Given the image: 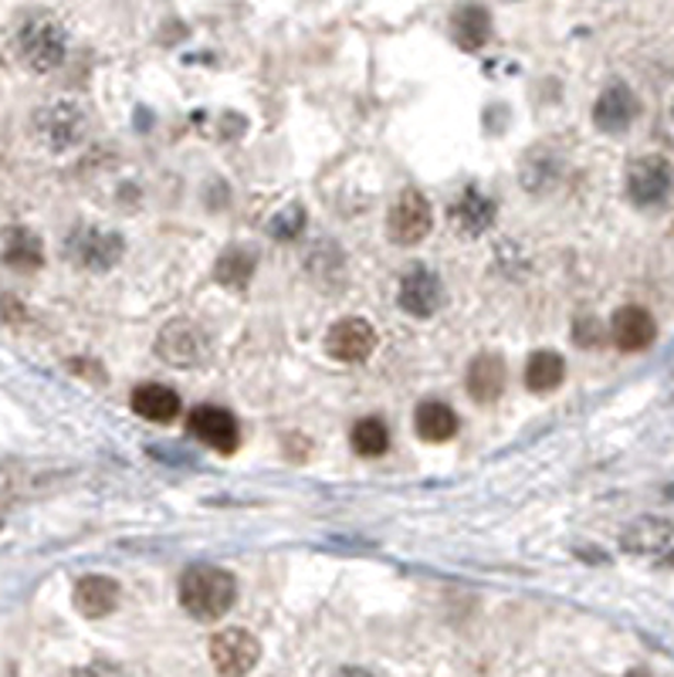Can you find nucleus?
Listing matches in <instances>:
<instances>
[{
    "mask_svg": "<svg viewBox=\"0 0 674 677\" xmlns=\"http://www.w3.org/2000/svg\"><path fill=\"white\" fill-rule=\"evenodd\" d=\"M414 427H417V433L424 437L427 444H445V441H451V437L458 433V414L448 404L427 400V404L417 407Z\"/></svg>",
    "mask_w": 674,
    "mask_h": 677,
    "instance_id": "6ab92c4d",
    "label": "nucleus"
},
{
    "mask_svg": "<svg viewBox=\"0 0 674 677\" xmlns=\"http://www.w3.org/2000/svg\"><path fill=\"white\" fill-rule=\"evenodd\" d=\"M18 55L31 71H55L68 55V34L58 18L31 14L18 31Z\"/></svg>",
    "mask_w": 674,
    "mask_h": 677,
    "instance_id": "f03ea898",
    "label": "nucleus"
},
{
    "mask_svg": "<svg viewBox=\"0 0 674 677\" xmlns=\"http://www.w3.org/2000/svg\"><path fill=\"white\" fill-rule=\"evenodd\" d=\"M302 227H305V211H302L299 204H292V207L282 211V214H274L271 224H268L271 237H282V241H292V237H295Z\"/></svg>",
    "mask_w": 674,
    "mask_h": 677,
    "instance_id": "393cba45",
    "label": "nucleus"
},
{
    "mask_svg": "<svg viewBox=\"0 0 674 677\" xmlns=\"http://www.w3.org/2000/svg\"><path fill=\"white\" fill-rule=\"evenodd\" d=\"M251 274H255V255L241 245L227 248L217 258V268H214V278L227 289H245L251 282Z\"/></svg>",
    "mask_w": 674,
    "mask_h": 677,
    "instance_id": "4be33fe9",
    "label": "nucleus"
},
{
    "mask_svg": "<svg viewBox=\"0 0 674 677\" xmlns=\"http://www.w3.org/2000/svg\"><path fill=\"white\" fill-rule=\"evenodd\" d=\"M671 183H674V173H671V163L664 156L651 153V156H641L633 159L630 170H627V196L638 207H658L667 201L671 193Z\"/></svg>",
    "mask_w": 674,
    "mask_h": 677,
    "instance_id": "0eeeda50",
    "label": "nucleus"
},
{
    "mask_svg": "<svg viewBox=\"0 0 674 677\" xmlns=\"http://www.w3.org/2000/svg\"><path fill=\"white\" fill-rule=\"evenodd\" d=\"M187 430L196 437L201 444L214 448L217 454H234L237 444H241V427H237L234 414L217 407V404H201L190 420H187Z\"/></svg>",
    "mask_w": 674,
    "mask_h": 677,
    "instance_id": "6e6552de",
    "label": "nucleus"
},
{
    "mask_svg": "<svg viewBox=\"0 0 674 677\" xmlns=\"http://www.w3.org/2000/svg\"><path fill=\"white\" fill-rule=\"evenodd\" d=\"M386 448H390V430H386L383 420L367 417V420H360V424L352 427V451L356 454L380 458V454H386Z\"/></svg>",
    "mask_w": 674,
    "mask_h": 677,
    "instance_id": "b1692460",
    "label": "nucleus"
},
{
    "mask_svg": "<svg viewBox=\"0 0 674 677\" xmlns=\"http://www.w3.org/2000/svg\"><path fill=\"white\" fill-rule=\"evenodd\" d=\"M261 657V644L258 636H251L241 627H227L221 633H214L211 641V661L221 674H248Z\"/></svg>",
    "mask_w": 674,
    "mask_h": 677,
    "instance_id": "9d476101",
    "label": "nucleus"
},
{
    "mask_svg": "<svg viewBox=\"0 0 674 677\" xmlns=\"http://www.w3.org/2000/svg\"><path fill=\"white\" fill-rule=\"evenodd\" d=\"M130 407L149 420V424H170L180 417V396L170 390V386H160V383H143L133 390L130 396Z\"/></svg>",
    "mask_w": 674,
    "mask_h": 677,
    "instance_id": "dca6fc26",
    "label": "nucleus"
},
{
    "mask_svg": "<svg viewBox=\"0 0 674 677\" xmlns=\"http://www.w3.org/2000/svg\"><path fill=\"white\" fill-rule=\"evenodd\" d=\"M505 390V363L495 352L474 356V363L468 366V393L479 404H495Z\"/></svg>",
    "mask_w": 674,
    "mask_h": 677,
    "instance_id": "f3484780",
    "label": "nucleus"
},
{
    "mask_svg": "<svg viewBox=\"0 0 674 677\" xmlns=\"http://www.w3.org/2000/svg\"><path fill=\"white\" fill-rule=\"evenodd\" d=\"M377 349V332L367 318H339L326 336V352L336 363H363L370 360V352Z\"/></svg>",
    "mask_w": 674,
    "mask_h": 677,
    "instance_id": "f8f14e48",
    "label": "nucleus"
},
{
    "mask_svg": "<svg viewBox=\"0 0 674 677\" xmlns=\"http://www.w3.org/2000/svg\"><path fill=\"white\" fill-rule=\"evenodd\" d=\"M115 607H119V583L115 579L86 576V579L75 583V610L82 617L99 620V617H109Z\"/></svg>",
    "mask_w": 674,
    "mask_h": 677,
    "instance_id": "2eb2a0df",
    "label": "nucleus"
},
{
    "mask_svg": "<svg viewBox=\"0 0 674 677\" xmlns=\"http://www.w3.org/2000/svg\"><path fill=\"white\" fill-rule=\"evenodd\" d=\"M126 251V241L115 230L99 227H75L68 237V258L86 271H109L119 264Z\"/></svg>",
    "mask_w": 674,
    "mask_h": 677,
    "instance_id": "423d86ee",
    "label": "nucleus"
},
{
    "mask_svg": "<svg viewBox=\"0 0 674 677\" xmlns=\"http://www.w3.org/2000/svg\"><path fill=\"white\" fill-rule=\"evenodd\" d=\"M237 600V583L221 566H190L180 576V607L201 623H217Z\"/></svg>",
    "mask_w": 674,
    "mask_h": 677,
    "instance_id": "f257e3e1",
    "label": "nucleus"
},
{
    "mask_svg": "<svg viewBox=\"0 0 674 677\" xmlns=\"http://www.w3.org/2000/svg\"><path fill=\"white\" fill-rule=\"evenodd\" d=\"M573 339H576V346L593 349V346L604 342V326L597 323V318H580L576 329H573Z\"/></svg>",
    "mask_w": 674,
    "mask_h": 677,
    "instance_id": "a878e982",
    "label": "nucleus"
},
{
    "mask_svg": "<svg viewBox=\"0 0 674 677\" xmlns=\"http://www.w3.org/2000/svg\"><path fill=\"white\" fill-rule=\"evenodd\" d=\"M396 298H401V308L414 318H430L434 312L441 308L445 302V289H441V278L434 274L427 264H414L404 271L401 278V292H396Z\"/></svg>",
    "mask_w": 674,
    "mask_h": 677,
    "instance_id": "9b49d317",
    "label": "nucleus"
},
{
    "mask_svg": "<svg viewBox=\"0 0 674 677\" xmlns=\"http://www.w3.org/2000/svg\"><path fill=\"white\" fill-rule=\"evenodd\" d=\"M34 129L52 153H68L89 136V115L78 102L58 99V102H52V105H45L42 112H37Z\"/></svg>",
    "mask_w": 674,
    "mask_h": 677,
    "instance_id": "20e7f679",
    "label": "nucleus"
},
{
    "mask_svg": "<svg viewBox=\"0 0 674 677\" xmlns=\"http://www.w3.org/2000/svg\"><path fill=\"white\" fill-rule=\"evenodd\" d=\"M610 339L620 352H641L658 339L654 315L641 305H624L610 318Z\"/></svg>",
    "mask_w": 674,
    "mask_h": 677,
    "instance_id": "ddd939ff",
    "label": "nucleus"
},
{
    "mask_svg": "<svg viewBox=\"0 0 674 677\" xmlns=\"http://www.w3.org/2000/svg\"><path fill=\"white\" fill-rule=\"evenodd\" d=\"M671 539V526L661 522V519H641V522H633L627 532H624V549L627 552H654V549H664Z\"/></svg>",
    "mask_w": 674,
    "mask_h": 677,
    "instance_id": "5701e85b",
    "label": "nucleus"
},
{
    "mask_svg": "<svg viewBox=\"0 0 674 677\" xmlns=\"http://www.w3.org/2000/svg\"><path fill=\"white\" fill-rule=\"evenodd\" d=\"M153 349L164 363L180 366V370H193V366L207 363L211 339L201 326L193 323V318H170V323L160 329V336H156Z\"/></svg>",
    "mask_w": 674,
    "mask_h": 677,
    "instance_id": "7ed1b4c3",
    "label": "nucleus"
},
{
    "mask_svg": "<svg viewBox=\"0 0 674 677\" xmlns=\"http://www.w3.org/2000/svg\"><path fill=\"white\" fill-rule=\"evenodd\" d=\"M451 34H454V42L464 48V52H479L488 37H492V18L485 8L479 4H468L461 11H454L451 18Z\"/></svg>",
    "mask_w": 674,
    "mask_h": 677,
    "instance_id": "aec40b11",
    "label": "nucleus"
},
{
    "mask_svg": "<svg viewBox=\"0 0 674 677\" xmlns=\"http://www.w3.org/2000/svg\"><path fill=\"white\" fill-rule=\"evenodd\" d=\"M495 214H498V207H495L492 196H485L482 190H474V187L461 190V196H458V201L451 204V211H448L451 227H454L458 234H464V237L485 234V230L495 224Z\"/></svg>",
    "mask_w": 674,
    "mask_h": 677,
    "instance_id": "4468645a",
    "label": "nucleus"
},
{
    "mask_svg": "<svg viewBox=\"0 0 674 677\" xmlns=\"http://www.w3.org/2000/svg\"><path fill=\"white\" fill-rule=\"evenodd\" d=\"M4 264H11L14 271H37L45 264L42 237L27 227H8L4 230Z\"/></svg>",
    "mask_w": 674,
    "mask_h": 677,
    "instance_id": "a211bd4d",
    "label": "nucleus"
},
{
    "mask_svg": "<svg viewBox=\"0 0 674 677\" xmlns=\"http://www.w3.org/2000/svg\"><path fill=\"white\" fill-rule=\"evenodd\" d=\"M566 380V360L552 349H539L526 363V386L532 393H552Z\"/></svg>",
    "mask_w": 674,
    "mask_h": 677,
    "instance_id": "412c9836",
    "label": "nucleus"
},
{
    "mask_svg": "<svg viewBox=\"0 0 674 677\" xmlns=\"http://www.w3.org/2000/svg\"><path fill=\"white\" fill-rule=\"evenodd\" d=\"M638 115H641V99L624 82H610L597 95V102H593V123H597L600 133H610V136L627 133L638 123Z\"/></svg>",
    "mask_w": 674,
    "mask_h": 677,
    "instance_id": "1a4fd4ad",
    "label": "nucleus"
},
{
    "mask_svg": "<svg viewBox=\"0 0 674 677\" xmlns=\"http://www.w3.org/2000/svg\"><path fill=\"white\" fill-rule=\"evenodd\" d=\"M430 227H434V211L420 190H404L401 196H396L393 207H390V217H386V234H390L393 245L414 248L430 234Z\"/></svg>",
    "mask_w": 674,
    "mask_h": 677,
    "instance_id": "39448f33",
    "label": "nucleus"
}]
</instances>
